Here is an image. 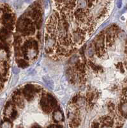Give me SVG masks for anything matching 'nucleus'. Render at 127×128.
Wrapping results in <instances>:
<instances>
[{"instance_id":"nucleus-1","label":"nucleus","mask_w":127,"mask_h":128,"mask_svg":"<svg viewBox=\"0 0 127 128\" xmlns=\"http://www.w3.org/2000/svg\"><path fill=\"white\" fill-rule=\"evenodd\" d=\"M43 80H44V82L46 83V84H47L48 86L51 87V88H53V86H54L53 82H52V81L51 80V79L48 77H44L43 78Z\"/></svg>"},{"instance_id":"nucleus-2","label":"nucleus","mask_w":127,"mask_h":128,"mask_svg":"<svg viewBox=\"0 0 127 128\" xmlns=\"http://www.w3.org/2000/svg\"><path fill=\"white\" fill-rule=\"evenodd\" d=\"M18 64L19 66H21L22 67H24L26 66H27V64H26V62H25L24 60H20L19 62H18Z\"/></svg>"},{"instance_id":"nucleus-3","label":"nucleus","mask_w":127,"mask_h":128,"mask_svg":"<svg viewBox=\"0 0 127 128\" xmlns=\"http://www.w3.org/2000/svg\"><path fill=\"white\" fill-rule=\"evenodd\" d=\"M56 2H58V3H60V2H61V0H55Z\"/></svg>"}]
</instances>
